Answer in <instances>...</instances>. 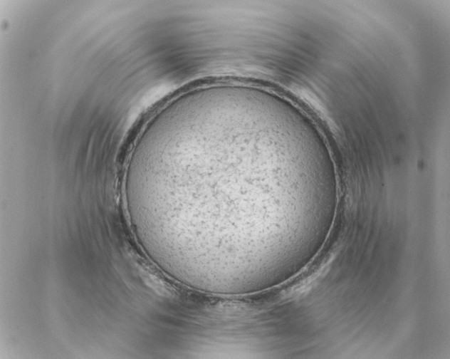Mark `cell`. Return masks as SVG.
<instances>
[{
    "label": "cell",
    "instance_id": "cell-1",
    "mask_svg": "<svg viewBox=\"0 0 450 359\" xmlns=\"http://www.w3.org/2000/svg\"><path fill=\"white\" fill-rule=\"evenodd\" d=\"M258 128L247 123H240L235 129L230 164L229 185L224 175L193 135L185 131L187 140L211 164L212 167L181 140H176L202 160L192 155L173 140L169 142L177 150L192 158L205 169L171 149L165 150L199 167L216 181L194 167L167 154L162 160L176 165L201 176L156 162L150 173V188L153 192L207 191L157 194L153 196L160 220L166 231L182 241L204 249L233 251L249 247V242L258 236L261 213L259 202L266 201L276 194L281 186V138L271 131L266 132L244 160L234 180L235 171L255 137Z\"/></svg>",
    "mask_w": 450,
    "mask_h": 359
}]
</instances>
